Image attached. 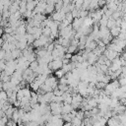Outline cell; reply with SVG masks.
Masks as SVG:
<instances>
[{"mask_svg": "<svg viewBox=\"0 0 126 126\" xmlns=\"http://www.w3.org/2000/svg\"><path fill=\"white\" fill-rule=\"evenodd\" d=\"M62 105L63 103H59V102H50L49 103V107H50V112L52 113V115H59L62 114Z\"/></svg>", "mask_w": 126, "mask_h": 126, "instance_id": "1", "label": "cell"}, {"mask_svg": "<svg viewBox=\"0 0 126 126\" xmlns=\"http://www.w3.org/2000/svg\"><path fill=\"white\" fill-rule=\"evenodd\" d=\"M83 99H84V97H83L80 94H73V95H72V103H71L72 107H73L74 109H77V108L81 107V104H82V102H83Z\"/></svg>", "mask_w": 126, "mask_h": 126, "instance_id": "2", "label": "cell"}, {"mask_svg": "<svg viewBox=\"0 0 126 126\" xmlns=\"http://www.w3.org/2000/svg\"><path fill=\"white\" fill-rule=\"evenodd\" d=\"M63 66V63H62V59H54L52 60L51 62L48 63V68L51 70V71H57L59 69H61Z\"/></svg>", "mask_w": 126, "mask_h": 126, "instance_id": "3", "label": "cell"}, {"mask_svg": "<svg viewBox=\"0 0 126 126\" xmlns=\"http://www.w3.org/2000/svg\"><path fill=\"white\" fill-rule=\"evenodd\" d=\"M103 55L109 60V61H113L115 58H117L118 57V55H119V53H117V52H115V51H113V50H110V49H108V48H106L105 50H104V52H103Z\"/></svg>", "mask_w": 126, "mask_h": 126, "instance_id": "4", "label": "cell"}, {"mask_svg": "<svg viewBox=\"0 0 126 126\" xmlns=\"http://www.w3.org/2000/svg\"><path fill=\"white\" fill-rule=\"evenodd\" d=\"M65 16H66V13L63 11H58V12L55 11V13H53L51 16V19L55 22H62L65 19Z\"/></svg>", "mask_w": 126, "mask_h": 126, "instance_id": "5", "label": "cell"}, {"mask_svg": "<svg viewBox=\"0 0 126 126\" xmlns=\"http://www.w3.org/2000/svg\"><path fill=\"white\" fill-rule=\"evenodd\" d=\"M84 19L85 18H76L74 19L73 23H72V28L74 31H78L82 26H83V23H84Z\"/></svg>", "mask_w": 126, "mask_h": 126, "instance_id": "6", "label": "cell"}, {"mask_svg": "<svg viewBox=\"0 0 126 126\" xmlns=\"http://www.w3.org/2000/svg\"><path fill=\"white\" fill-rule=\"evenodd\" d=\"M120 123L121 122H120V120L118 118V115H114V116L110 117L109 119H107L106 125L107 126H119Z\"/></svg>", "mask_w": 126, "mask_h": 126, "instance_id": "7", "label": "cell"}, {"mask_svg": "<svg viewBox=\"0 0 126 126\" xmlns=\"http://www.w3.org/2000/svg\"><path fill=\"white\" fill-rule=\"evenodd\" d=\"M97 59H98V57L93 52V51H90V53H89V56H88V63L90 64V65H94L96 62H97Z\"/></svg>", "mask_w": 126, "mask_h": 126, "instance_id": "8", "label": "cell"}, {"mask_svg": "<svg viewBox=\"0 0 126 126\" xmlns=\"http://www.w3.org/2000/svg\"><path fill=\"white\" fill-rule=\"evenodd\" d=\"M107 48L108 49H110V50H113V51H115V52H117V53H122V51H123V48H121L119 45H117V44H115V43H113V42H110L108 45H107Z\"/></svg>", "mask_w": 126, "mask_h": 126, "instance_id": "9", "label": "cell"}, {"mask_svg": "<svg viewBox=\"0 0 126 126\" xmlns=\"http://www.w3.org/2000/svg\"><path fill=\"white\" fill-rule=\"evenodd\" d=\"M73 110H74V108L72 107L71 104H69V103H63V105H62V114L71 113Z\"/></svg>", "mask_w": 126, "mask_h": 126, "instance_id": "10", "label": "cell"}, {"mask_svg": "<svg viewBox=\"0 0 126 126\" xmlns=\"http://www.w3.org/2000/svg\"><path fill=\"white\" fill-rule=\"evenodd\" d=\"M120 32H121V28H120V27L115 26V27H113L112 29H110V34H111L113 37H118V35H119Z\"/></svg>", "mask_w": 126, "mask_h": 126, "instance_id": "11", "label": "cell"}, {"mask_svg": "<svg viewBox=\"0 0 126 126\" xmlns=\"http://www.w3.org/2000/svg\"><path fill=\"white\" fill-rule=\"evenodd\" d=\"M94 24V20L93 18L91 17H86L84 19V23H83V27H86V28H91Z\"/></svg>", "mask_w": 126, "mask_h": 126, "instance_id": "12", "label": "cell"}, {"mask_svg": "<svg viewBox=\"0 0 126 126\" xmlns=\"http://www.w3.org/2000/svg\"><path fill=\"white\" fill-rule=\"evenodd\" d=\"M21 56H22V50H20V49H18V48L12 50V58H13L14 60L18 59V58L21 57Z\"/></svg>", "mask_w": 126, "mask_h": 126, "instance_id": "13", "label": "cell"}, {"mask_svg": "<svg viewBox=\"0 0 126 126\" xmlns=\"http://www.w3.org/2000/svg\"><path fill=\"white\" fill-rule=\"evenodd\" d=\"M32 19H33L34 21H36V22H38V23L41 24L46 18H45V16H44V14H35Z\"/></svg>", "mask_w": 126, "mask_h": 126, "instance_id": "14", "label": "cell"}, {"mask_svg": "<svg viewBox=\"0 0 126 126\" xmlns=\"http://www.w3.org/2000/svg\"><path fill=\"white\" fill-rule=\"evenodd\" d=\"M55 10V6L54 4H47L46 8H45V14H52Z\"/></svg>", "mask_w": 126, "mask_h": 126, "instance_id": "15", "label": "cell"}, {"mask_svg": "<svg viewBox=\"0 0 126 126\" xmlns=\"http://www.w3.org/2000/svg\"><path fill=\"white\" fill-rule=\"evenodd\" d=\"M108 19H109V18H107V17H106V16L103 14L102 18L100 19V21H99V23H98L99 27H106V25H107V22H108Z\"/></svg>", "mask_w": 126, "mask_h": 126, "instance_id": "16", "label": "cell"}, {"mask_svg": "<svg viewBox=\"0 0 126 126\" xmlns=\"http://www.w3.org/2000/svg\"><path fill=\"white\" fill-rule=\"evenodd\" d=\"M0 80H1L3 83L10 82V80H11V76H9V75L5 74L4 72H2V73H1V75H0Z\"/></svg>", "mask_w": 126, "mask_h": 126, "instance_id": "17", "label": "cell"}, {"mask_svg": "<svg viewBox=\"0 0 126 126\" xmlns=\"http://www.w3.org/2000/svg\"><path fill=\"white\" fill-rule=\"evenodd\" d=\"M71 123H72V124H73L74 126H81V125H82V123H83V120L75 116V117H74V118L72 119Z\"/></svg>", "mask_w": 126, "mask_h": 126, "instance_id": "18", "label": "cell"}, {"mask_svg": "<svg viewBox=\"0 0 126 126\" xmlns=\"http://www.w3.org/2000/svg\"><path fill=\"white\" fill-rule=\"evenodd\" d=\"M116 26V22H115V20L114 19H112V18H109L108 19V22H107V25H106V28L107 29H112L113 27H115Z\"/></svg>", "mask_w": 126, "mask_h": 126, "instance_id": "19", "label": "cell"}, {"mask_svg": "<svg viewBox=\"0 0 126 126\" xmlns=\"http://www.w3.org/2000/svg\"><path fill=\"white\" fill-rule=\"evenodd\" d=\"M42 34L45 35V36H47V37H50V35H51V30H50V28L49 27L42 28Z\"/></svg>", "mask_w": 126, "mask_h": 126, "instance_id": "20", "label": "cell"}, {"mask_svg": "<svg viewBox=\"0 0 126 126\" xmlns=\"http://www.w3.org/2000/svg\"><path fill=\"white\" fill-rule=\"evenodd\" d=\"M65 72L63 71V69L61 68V69H59V70H57V71H55V77L56 78H58V79H60V78H62V77H64L65 76Z\"/></svg>", "mask_w": 126, "mask_h": 126, "instance_id": "21", "label": "cell"}, {"mask_svg": "<svg viewBox=\"0 0 126 126\" xmlns=\"http://www.w3.org/2000/svg\"><path fill=\"white\" fill-rule=\"evenodd\" d=\"M55 11H61L62 10V8H63V6H64V3H63V0H59L55 5Z\"/></svg>", "mask_w": 126, "mask_h": 126, "instance_id": "22", "label": "cell"}, {"mask_svg": "<svg viewBox=\"0 0 126 126\" xmlns=\"http://www.w3.org/2000/svg\"><path fill=\"white\" fill-rule=\"evenodd\" d=\"M26 35H27V42H28V44L29 45L30 44H32L33 41L35 40L34 37H33V35L32 34H30V33H26Z\"/></svg>", "mask_w": 126, "mask_h": 126, "instance_id": "23", "label": "cell"}, {"mask_svg": "<svg viewBox=\"0 0 126 126\" xmlns=\"http://www.w3.org/2000/svg\"><path fill=\"white\" fill-rule=\"evenodd\" d=\"M122 15H123V14H122V13H121L120 11H115V12H113V14H112V16H111V18H112V19H114V20L116 21V20H118V19H120Z\"/></svg>", "mask_w": 126, "mask_h": 126, "instance_id": "24", "label": "cell"}, {"mask_svg": "<svg viewBox=\"0 0 126 126\" xmlns=\"http://www.w3.org/2000/svg\"><path fill=\"white\" fill-rule=\"evenodd\" d=\"M77 49H78V46H75V45H71V44H70V45L67 47V52L73 54Z\"/></svg>", "mask_w": 126, "mask_h": 126, "instance_id": "25", "label": "cell"}, {"mask_svg": "<svg viewBox=\"0 0 126 126\" xmlns=\"http://www.w3.org/2000/svg\"><path fill=\"white\" fill-rule=\"evenodd\" d=\"M57 89H59L61 92H63V93H65V92H68V90H69V86L68 85H61V84H58V88Z\"/></svg>", "mask_w": 126, "mask_h": 126, "instance_id": "26", "label": "cell"}, {"mask_svg": "<svg viewBox=\"0 0 126 126\" xmlns=\"http://www.w3.org/2000/svg\"><path fill=\"white\" fill-rule=\"evenodd\" d=\"M89 16V11L88 10H82L80 9V13H79V17L80 18H86Z\"/></svg>", "mask_w": 126, "mask_h": 126, "instance_id": "27", "label": "cell"}, {"mask_svg": "<svg viewBox=\"0 0 126 126\" xmlns=\"http://www.w3.org/2000/svg\"><path fill=\"white\" fill-rule=\"evenodd\" d=\"M65 20H66V21H68L70 24H72V23H73V21H74V18H73V16H72V13H71V12H69V13H66V16H65Z\"/></svg>", "mask_w": 126, "mask_h": 126, "instance_id": "28", "label": "cell"}, {"mask_svg": "<svg viewBox=\"0 0 126 126\" xmlns=\"http://www.w3.org/2000/svg\"><path fill=\"white\" fill-rule=\"evenodd\" d=\"M38 66H39V64H38L37 60H35V61H33V62H32V63L30 64V69H32V71H35Z\"/></svg>", "mask_w": 126, "mask_h": 126, "instance_id": "29", "label": "cell"}, {"mask_svg": "<svg viewBox=\"0 0 126 126\" xmlns=\"http://www.w3.org/2000/svg\"><path fill=\"white\" fill-rule=\"evenodd\" d=\"M105 86H106V84H104V83H102V82H97V83L95 84V88H96L97 90H104Z\"/></svg>", "mask_w": 126, "mask_h": 126, "instance_id": "30", "label": "cell"}, {"mask_svg": "<svg viewBox=\"0 0 126 126\" xmlns=\"http://www.w3.org/2000/svg\"><path fill=\"white\" fill-rule=\"evenodd\" d=\"M52 101L62 103V101H63V97H62V95H54V96H53V100H52Z\"/></svg>", "mask_w": 126, "mask_h": 126, "instance_id": "31", "label": "cell"}, {"mask_svg": "<svg viewBox=\"0 0 126 126\" xmlns=\"http://www.w3.org/2000/svg\"><path fill=\"white\" fill-rule=\"evenodd\" d=\"M71 13H72V16H73V18H74V19H76V18H79L80 9H76V8H75V9H74V10H73Z\"/></svg>", "mask_w": 126, "mask_h": 126, "instance_id": "32", "label": "cell"}, {"mask_svg": "<svg viewBox=\"0 0 126 126\" xmlns=\"http://www.w3.org/2000/svg\"><path fill=\"white\" fill-rule=\"evenodd\" d=\"M59 84H61V85H68V84H67V79H66L65 76L59 79Z\"/></svg>", "mask_w": 126, "mask_h": 126, "instance_id": "33", "label": "cell"}, {"mask_svg": "<svg viewBox=\"0 0 126 126\" xmlns=\"http://www.w3.org/2000/svg\"><path fill=\"white\" fill-rule=\"evenodd\" d=\"M118 38H120V39H122V40H126V32H121L119 33V35H118Z\"/></svg>", "mask_w": 126, "mask_h": 126, "instance_id": "34", "label": "cell"}, {"mask_svg": "<svg viewBox=\"0 0 126 126\" xmlns=\"http://www.w3.org/2000/svg\"><path fill=\"white\" fill-rule=\"evenodd\" d=\"M53 94H54V95H62L63 94V92H61L59 89H56V90L53 91Z\"/></svg>", "mask_w": 126, "mask_h": 126, "instance_id": "35", "label": "cell"}, {"mask_svg": "<svg viewBox=\"0 0 126 126\" xmlns=\"http://www.w3.org/2000/svg\"><path fill=\"white\" fill-rule=\"evenodd\" d=\"M106 5V0H98V8L103 7Z\"/></svg>", "mask_w": 126, "mask_h": 126, "instance_id": "36", "label": "cell"}, {"mask_svg": "<svg viewBox=\"0 0 126 126\" xmlns=\"http://www.w3.org/2000/svg\"><path fill=\"white\" fill-rule=\"evenodd\" d=\"M13 104H14V106H15V107H21V101H20V100H18V99H17Z\"/></svg>", "mask_w": 126, "mask_h": 126, "instance_id": "37", "label": "cell"}, {"mask_svg": "<svg viewBox=\"0 0 126 126\" xmlns=\"http://www.w3.org/2000/svg\"><path fill=\"white\" fill-rule=\"evenodd\" d=\"M62 63H63V65H65V64H69V63H70V59L63 58V59H62Z\"/></svg>", "mask_w": 126, "mask_h": 126, "instance_id": "38", "label": "cell"}, {"mask_svg": "<svg viewBox=\"0 0 126 126\" xmlns=\"http://www.w3.org/2000/svg\"><path fill=\"white\" fill-rule=\"evenodd\" d=\"M72 55L73 54H71V53H65V55H64V58H67V59H71L72 58Z\"/></svg>", "mask_w": 126, "mask_h": 126, "instance_id": "39", "label": "cell"}, {"mask_svg": "<svg viewBox=\"0 0 126 126\" xmlns=\"http://www.w3.org/2000/svg\"><path fill=\"white\" fill-rule=\"evenodd\" d=\"M63 126H73V124L71 122H64Z\"/></svg>", "mask_w": 126, "mask_h": 126, "instance_id": "40", "label": "cell"}, {"mask_svg": "<svg viewBox=\"0 0 126 126\" xmlns=\"http://www.w3.org/2000/svg\"><path fill=\"white\" fill-rule=\"evenodd\" d=\"M3 33H4V28L0 26V36H2Z\"/></svg>", "mask_w": 126, "mask_h": 126, "instance_id": "41", "label": "cell"}, {"mask_svg": "<svg viewBox=\"0 0 126 126\" xmlns=\"http://www.w3.org/2000/svg\"><path fill=\"white\" fill-rule=\"evenodd\" d=\"M3 42H4V40H3V38L0 36V48L2 47V44H3Z\"/></svg>", "mask_w": 126, "mask_h": 126, "instance_id": "42", "label": "cell"}, {"mask_svg": "<svg viewBox=\"0 0 126 126\" xmlns=\"http://www.w3.org/2000/svg\"><path fill=\"white\" fill-rule=\"evenodd\" d=\"M81 126H89V125H85V124H82Z\"/></svg>", "mask_w": 126, "mask_h": 126, "instance_id": "43", "label": "cell"}, {"mask_svg": "<svg viewBox=\"0 0 126 126\" xmlns=\"http://www.w3.org/2000/svg\"><path fill=\"white\" fill-rule=\"evenodd\" d=\"M1 49H2V48H0V51H1Z\"/></svg>", "mask_w": 126, "mask_h": 126, "instance_id": "44", "label": "cell"}, {"mask_svg": "<svg viewBox=\"0 0 126 126\" xmlns=\"http://www.w3.org/2000/svg\"><path fill=\"white\" fill-rule=\"evenodd\" d=\"M125 66H126V63H125Z\"/></svg>", "mask_w": 126, "mask_h": 126, "instance_id": "45", "label": "cell"}, {"mask_svg": "<svg viewBox=\"0 0 126 126\" xmlns=\"http://www.w3.org/2000/svg\"><path fill=\"white\" fill-rule=\"evenodd\" d=\"M5 126H6V125H5Z\"/></svg>", "mask_w": 126, "mask_h": 126, "instance_id": "46", "label": "cell"}]
</instances>
